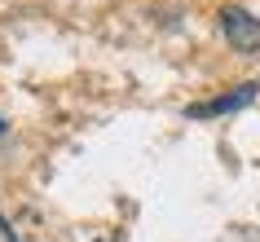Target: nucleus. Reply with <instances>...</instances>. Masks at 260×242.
<instances>
[{
	"mask_svg": "<svg viewBox=\"0 0 260 242\" xmlns=\"http://www.w3.org/2000/svg\"><path fill=\"white\" fill-rule=\"evenodd\" d=\"M216 27H220V36H225V44H230L234 53L260 57V18H251L238 5H225L216 14Z\"/></svg>",
	"mask_w": 260,
	"mask_h": 242,
	"instance_id": "obj_1",
	"label": "nucleus"
},
{
	"mask_svg": "<svg viewBox=\"0 0 260 242\" xmlns=\"http://www.w3.org/2000/svg\"><path fill=\"white\" fill-rule=\"evenodd\" d=\"M260 93V84H243L238 93H230V97H216V101H203V106H194L190 115H199V119H207V115H225V110H243L251 97Z\"/></svg>",
	"mask_w": 260,
	"mask_h": 242,
	"instance_id": "obj_2",
	"label": "nucleus"
}]
</instances>
